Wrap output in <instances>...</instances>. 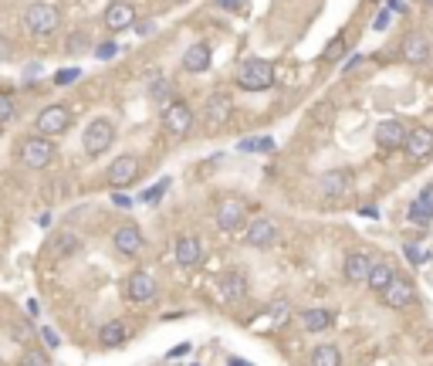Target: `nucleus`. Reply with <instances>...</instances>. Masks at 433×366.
<instances>
[{"label": "nucleus", "mask_w": 433, "mask_h": 366, "mask_svg": "<svg viewBox=\"0 0 433 366\" xmlns=\"http://www.w3.org/2000/svg\"><path fill=\"white\" fill-rule=\"evenodd\" d=\"M345 55V38H335L328 48H325V61H339Z\"/></svg>", "instance_id": "obj_36"}, {"label": "nucleus", "mask_w": 433, "mask_h": 366, "mask_svg": "<svg viewBox=\"0 0 433 366\" xmlns=\"http://www.w3.org/2000/svg\"><path fill=\"white\" fill-rule=\"evenodd\" d=\"M180 65L187 68L189 75H200V72H207V68H210V44H204V41L189 44L187 51H183V61H180Z\"/></svg>", "instance_id": "obj_19"}, {"label": "nucleus", "mask_w": 433, "mask_h": 366, "mask_svg": "<svg viewBox=\"0 0 433 366\" xmlns=\"http://www.w3.org/2000/svg\"><path fill=\"white\" fill-rule=\"evenodd\" d=\"M68 126H72V112H68L65 105H48V109H41L38 122H34L38 136H48V139L68 133Z\"/></svg>", "instance_id": "obj_5"}, {"label": "nucleus", "mask_w": 433, "mask_h": 366, "mask_svg": "<svg viewBox=\"0 0 433 366\" xmlns=\"http://www.w3.org/2000/svg\"><path fill=\"white\" fill-rule=\"evenodd\" d=\"M237 150H241V153H258V150L267 153V150H274V139H241Z\"/></svg>", "instance_id": "obj_33"}, {"label": "nucleus", "mask_w": 433, "mask_h": 366, "mask_svg": "<svg viewBox=\"0 0 433 366\" xmlns=\"http://www.w3.org/2000/svg\"><path fill=\"white\" fill-rule=\"evenodd\" d=\"M20 24H24L27 34H34V38H48V34H55L58 24H61V11H58L55 4L38 0V4H27V11H24Z\"/></svg>", "instance_id": "obj_1"}, {"label": "nucleus", "mask_w": 433, "mask_h": 366, "mask_svg": "<svg viewBox=\"0 0 433 366\" xmlns=\"http://www.w3.org/2000/svg\"><path fill=\"white\" fill-rule=\"evenodd\" d=\"M274 241H278V224L271 217H258V221L247 224L244 244H251V248H271Z\"/></svg>", "instance_id": "obj_8"}, {"label": "nucleus", "mask_w": 433, "mask_h": 366, "mask_svg": "<svg viewBox=\"0 0 433 366\" xmlns=\"http://www.w3.org/2000/svg\"><path fill=\"white\" fill-rule=\"evenodd\" d=\"M237 85H241L244 92H264V89H271V85H274V68H271V61H264V58L241 61V68H237Z\"/></svg>", "instance_id": "obj_2"}, {"label": "nucleus", "mask_w": 433, "mask_h": 366, "mask_svg": "<svg viewBox=\"0 0 433 366\" xmlns=\"http://www.w3.org/2000/svg\"><path fill=\"white\" fill-rule=\"evenodd\" d=\"M369 268H373V258L366 254V251H352V254H345V265H342V271H345V278L349 282H366L369 278Z\"/></svg>", "instance_id": "obj_20"}, {"label": "nucleus", "mask_w": 433, "mask_h": 366, "mask_svg": "<svg viewBox=\"0 0 433 366\" xmlns=\"http://www.w3.org/2000/svg\"><path fill=\"white\" fill-rule=\"evenodd\" d=\"M112 244H115L119 254L135 258V254H142V248H146V237H142V231H139L135 224H122V228H115Z\"/></svg>", "instance_id": "obj_9"}, {"label": "nucleus", "mask_w": 433, "mask_h": 366, "mask_svg": "<svg viewBox=\"0 0 433 366\" xmlns=\"http://www.w3.org/2000/svg\"><path fill=\"white\" fill-rule=\"evenodd\" d=\"M163 129L170 136H187L193 129V109H189L187 102H170L166 109H163Z\"/></svg>", "instance_id": "obj_7"}, {"label": "nucleus", "mask_w": 433, "mask_h": 366, "mask_svg": "<svg viewBox=\"0 0 433 366\" xmlns=\"http://www.w3.org/2000/svg\"><path fill=\"white\" fill-rule=\"evenodd\" d=\"M112 143H115V122L112 119H92L88 129H85V136H81V146H85V153L88 156L105 153Z\"/></svg>", "instance_id": "obj_4"}, {"label": "nucleus", "mask_w": 433, "mask_h": 366, "mask_svg": "<svg viewBox=\"0 0 433 366\" xmlns=\"http://www.w3.org/2000/svg\"><path fill=\"white\" fill-rule=\"evenodd\" d=\"M166 190H170V180L163 176V180H159V183H156L152 190H146V193H142V200H149V204H152V200H159V197H163V193H166Z\"/></svg>", "instance_id": "obj_37"}, {"label": "nucleus", "mask_w": 433, "mask_h": 366, "mask_svg": "<svg viewBox=\"0 0 433 366\" xmlns=\"http://www.w3.org/2000/svg\"><path fill=\"white\" fill-rule=\"evenodd\" d=\"M78 244H81V237L75 231H58L51 241H48V254L51 258H68V254H75Z\"/></svg>", "instance_id": "obj_22"}, {"label": "nucleus", "mask_w": 433, "mask_h": 366, "mask_svg": "<svg viewBox=\"0 0 433 366\" xmlns=\"http://www.w3.org/2000/svg\"><path fill=\"white\" fill-rule=\"evenodd\" d=\"M406 217H410L413 224H430V221H433V190H430V187H427V190H423L413 204H410V214H406Z\"/></svg>", "instance_id": "obj_25"}, {"label": "nucleus", "mask_w": 433, "mask_h": 366, "mask_svg": "<svg viewBox=\"0 0 433 366\" xmlns=\"http://www.w3.org/2000/svg\"><path fill=\"white\" fill-rule=\"evenodd\" d=\"M389 18H393V11H389V7H386V11H379L376 20H373V27H376V31H386V27H389Z\"/></svg>", "instance_id": "obj_40"}, {"label": "nucleus", "mask_w": 433, "mask_h": 366, "mask_svg": "<svg viewBox=\"0 0 433 366\" xmlns=\"http://www.w3.org/2000/svg\"><path fill=\"white\" fill-rule=\"evenodd\" d=\"M213 4H217L220 11H241V7H244V0H213Z\"/></svg>", "instance_id": "obj_41"}, {"label": "nucleus", "mask_w": 433, "mask_h": 366, "mask_svg": "<svg viewBox=\"0 0 433 366\" xmlns=\"http://www.w3.org/2000/svg\"><path fill=\"white\" fill-rule=\"evenodd\" d=\"M217 295H220V302H227V306L241 302L247 295V278L241 271H224V275L217 278Z\"/></svg>", "instance_id": "obj_13"}, {"label": "nucleus", "mask_w": 433, "mask_h": 366, "mask_svg": "<svg viewBox=\"0 0 433 366\" xmlns=\"http://www.w3.org/2000/svg\"><path fill=\"white\" fill-rule=\"evenodd\" d=\"M156 292H159V285H156V278H152L149 271H132L129 282H126V295H129L132 302H152L156 299Z\"/></svg>", "instance_id": "obj_11"}, {"label": "nucleus", "mask_w": 433, "mask_h": 366, "mask_svg": "<svg viewBox=\"0 0 433 366\" xmlns=\"http://www.w3.org/2000/svg\"><path fill=\"white\" fill-rule=\"evenodd\" d=\"M406 126L399 122V119H382L376 126V143H379V150H399L403 143H406Z\"/></svg>", "instance_id": "obj_14"}, {"label": "nucleus", "mask_w": 433, "mask_h": 366, "mask_svg": "<svg viewBox=\"0 0 433 366\" xmlns=\"http://www.w3.org/2000/svg\"><path fill=\"white\" fill-rule=\"evenodd\" d=\"M88 48H92V38H88L85 31H75L72 38L65 41V51H68V55H81V51H88Z\"/></svg>", "instance_id": "obj_30"}, {"label": "nucleus", "mask_w": 433, "mask_h": 366, "mask_svg": "<svg viewBox=\"0 0 433 366\" xmlns=\"http://www.w3.org/2000/svg\"><path fill=\"white\" fill-rule=\"evenodd\" d=\"M115 55H119V44H115V41H102V44L95 48V58L98 61H112Z\"/></svg>", "instance_id": "obj_34"}, {"label": "nucleus", "mask_w": 433, "mask_h": 366, "mask_svg": "<svg viewBox=\"0 0 433 366\" xmlns=\"http://www.w3.org/2000/svg\"><path fill=\"white\" fill-rule=\"evenodd\" d=\"M41 339H44V343H48V346H51V349H55V346H61V336H58V332H55V329H51V326H44V329H41Z\"/></svg>", "instance_id": "obj_39"}, {"label": "nucleus", "mask_w": 433, "mask_h": 366, "mask_svg": "<svg viewBox=\"0 0 433 366\" xmlns=\"http://www.w3.org/2000/svg\"><path fill=\"white\" fill-rule=\"evenodd\" d=\"M18 159L24 166H31V170H44L55 159V143L48 136H27V139H20Z\"/></svg>", "instance_id": "obj_3"}, {"label": "nucleus", "mask_w": 433, "mask_h": 366, "mask_svg": "<svg viewBox=\"0 0 433 366\" xmlns=\"http://www.w3.org/2000/svg\"><path fill=\"white\" fill-rule=\"evenodd\" d=\"M312 366H342V353L339 346H315L312 349Z\"/></svg>", "instance_id": "obj_28"}, {"label": "nucleus", "mask_w": 433, "mask_h": 366, "mask_svg": "<svg viewBox=\"0 0 433 366\" xmlns=\"http://www.w3.org/2000/svg\"><path fill=\"white\" fill-rule=\"evenodd\" d=\"M4 58H11V41L7 38H0V61Z\"/></svg>", "instance_id": "obj_44"}, {"label": "nucleus", "mask_w": 433, "mask_h": 366, "mask_svg": "<svg viewBox=\"0 0 433 366\" xmlns=\"http://www.w3.org/2000/svg\"><path fill=\"white\" fill-rule=\"evenodd\" d=\"M267 319H271V326L274 329H281L288 319H291V306L288 302H274V306L267 308Z\"/></svg>", "instance_id": "obj_31"}, {"label": "nucleus", "mask_w": 433, "mask_h": 366, "mask_svg": "<svg viewBox=\"0 0 433 366\" xmlns=\"http://www.w3.org/2000/svg\"><path fill=\"white\" fill-rule=\"evenodd\" d=\"M403 58L410 61V65L430 61V41H427V34H410V38L403 41Z\"/></svg>", "instance_id": "obj_21"}, {"label": "nucleus", "mask_w": 433, "mask_h": 366, "mask_svg": "<svg viewBox=\"0 0 433 366\" xmlns=\"http://www.w3.org/2000/svg\"><path fill=\"white\" fill-rule=\"evenodd\" d=\"M173 96V81L166 75H152L149 78V98L152 102H170Z\"/></svg>", "instance_id": "obj_29"}, {"label": "nucleus", "mask_w": 433, "mask_h": 366, "mask_svg": "<svg viewBox=\"0 0 433 366\" xmlns=\"http://www.w3.org/2000/svg\"><path fill=\"white\" fill-rule=\"evenodd\" d=\"M200 261H204L200 237H193V234H180V237H176V265H180V268H196Z\"/></svg>", "instance_id": "obj_17"}, {"label": "nucleus", "mask_w": 433, "mask_h": 366, "mask_svg": "<svg viewBox=\"0 0 433 366\" xmlns=\"http://www.w3.org/2000/svg\"><path fill=\"white\" fill-rule=\"evenodd\" d=\"M406 258H410L413 265H420V261H423V251L416 248V244H406Z\"/></svg>", "instance_id": "obj_42"}, {"label": "nucleus", "mask_w": 433, "mask_h": 366, "mask_svg": "<svg viewBox=\"0 0 433 366\" xmlns=\"http://www.w3.org/2000/svg\"><path fill=\"white\" fill-rule=\"evenodd\" d=\"M403 150H406V156H413V159H427V156H433V129H427V126L410 129Z\"/></svg>", "instance_id": "obj_18"}, {"label": "nucleus", "mask_w": 433, "mask_h": 366, "mask_svg": "<svg viewBox=\"0 0 433 366\" xmlns=\"http://www.w3.org/2000/svg\"><path fill=\"white\" fill-rule=\"evenodd\" d=\"M142 174V163H139V156H132V153H122V156H115L112 163H109V183L112 187H129V183H135V176Z\"/></svg>", "instance_id": "obj_6"}, {"label": "nucleus", "mask_w": 433, "mask_h": 366, "mask_svg": "<svg viewBox=\"0 0 433 366\" xmlns=\"http://www.w3.org/2000/svg\"><path fill=\"white\" fill-rule=\"evenodd\" d=\"M132 24H135V7L129 0H112L109 11H105V27L112 34H122V31H129Z\"/></svg>", "instance_id": "obj_12"}, {"label": "nucleus", "mask_w": 433, "mask_h": 366, "mask_svg": "<svg viewBox=\"0 0 433 366\" xmlns=\"http://www.w3.org/2000/svg\"><path fill=\"white\" fill-rule=\"evenodd\" d=\"M427 4H430V7H433V0H427Z\"/></svg>", "instance_id": "obj_46"}, {"label": "nucleus", "mask_w": 433, "mask_h": 366, "mask_svg": "<svg viewBox=\"0 0 433 366\" xmlns=\"http://www.w3.org/2000/svg\"><path fill=\"white\" fill-rule=\"evenodd\" d=\"M349 183H352L349 170H328V174L321 176V193L325 197H342V193L349 190Z\"/></svg>", "instance_id": "obj_24"}, {"label": "nucleus", "mask_w": 433, "mask_h": 366, "mask_svg": "<svg viewBox=\"0 0 433 366\" xmlns=\"http://www.w3.org/2000/svg\"><path fill=\"white\" fill-rule=\"evenodd\" d=\"M78 78H81V68H61V72H55V85H72Z\"/></svg>", "instance_id": "obj_35"}, {"label": "nucleus", "mask_w": 433, "mask_h": 366, "mask_svg": "<svg viewBox=\"0 0 433 366\" xmlns=\"http://www.w3.org/2000/svg\"><path fill=\"white\" fill-rule=\"evenodd\" d=\"M332 312L328 308H305L302 312V326L308 329V332H325V329L332 326Z\"/></svg>", "instance_id": "obj_27"}, {"label": "nucleus", "mask_w": 433, "mask_h": 366, "mask_svg": "<svg viewBox=\"0 0 433 366\" xmlns=\"http://www.w3.org/2000/svg\"><path fill=\"white\" fill-rule=\"evenodd\" d=\"M227 366H251V363H244V360H230Z\"/></svg>", "instance_id": "obj_45"}, {"label": "nucleus", "mask_w": 433, "mask_h": 366, "mask_svg": "<svg viewBox=\"0 0 433 366\" xmlns=\"http://www.w3.org/2000/svg\"><path fill=\"white\" fill-rule=\"evenodd\" d=\"M126 336H129L126 322H122V319H112V322H105V326L98 329V346L115 349V346H122V343H126Z\"/></svg>", "instance_id": "obj_23"}, {"label": "nucleus", "mask_w": 433, "mask_h": 366, "mask_svg": "<svg viewBox=\"0 0 433 366\" xmlns=\"http://www.w3.org/2000/svg\"><path fill=\"white\" fill-rule=\"evenodd\" d=\"M18 116V102L11 92H0V126H7L11 119Z\"/></svg>", "instance_id": "obj_32"}, {"label": "nucleus", "mask_w": 433, "mask_h": 366, "mask_svg": "<svg viewBox=\"0 0 433 366\" xmlns=\"http://www.w3.org/2000/svg\"><path fill=\"white\" fill-rule=\"evenodd\" d=\"M396 278V271H393V265L389 261H373V268H369V278H366V285L373 292H382L389 282Z\"/></svg>", "instance_id": "obj_26"}, {"label": "nucleus", "mask_w": 433, "mask_h": 366, "mask_svg": "<svg viewBox=\"0 0 433 366\" xmlns=\"http://www.w3.org/2000/svg\"><path fill=\"white\" fill-rule=\"evenodd\" d=\"M230 96L227 92H213V96L204 102V126L207 129H220L224 126L227 119H230Z\"/></svg>", "instance_id": "obj_10"}, {"label": "nucleus", "mask_w": 433, "mask_h": 366, "mask_svg": "<svg viewBox=\"0 0 433 366\" xmlns=\"http://www.w3.org/2000/svg\"><path fill=\"white\" fill-rule=\"evenodd\" d=\"M20 366H48V360H44V353H38V349H27Z\"/></svg>", "instance_id": "obj_38"}, {"label": "nucleus", "mask_w": 433, "mask_h": 366, "mask_svg": "<svg viewBox=\"0 0 433 366\" xmlns=\"http://www.w3.org/2000/svg\"><path fill=\"white\" fill-rule=\"evenodd\" d=\"M112 204H115V207H132V200L126 197V193H115V197H112Z\"/></svg>", "instance_id": "obj_43"}, {"label": "nucleus", "mask_w": 433, "mask_h": 366, "mask_svg": "<svg viewBox=\"0 0 433 366\" xmlns=\"http://www.w3.org/2000/svg\"><path fill=\"white\" fill-rule=\"evenodd\" d=\"M379 299H382V306H389V308H406L413 302V282H406V278L396 275L393 282L379 292Z\"/></svg>", "instance_id": "obj_15"}, {"label": "nucleus", "mask_w": 433, "mask_h": 366, "mask_svg": "<svg viewBox=\"0 0 433 366\" xmlns=\"http://www.w3.org/2000/svg\"><path fill=\"white\" fill-rule=\"evenodd\" d=\"M241 224H244V204L234 200V197L220 200V204H217V228L230 234V231H237Z\"/></svg>", "instance_id": "obj_16"}]
</instances>
